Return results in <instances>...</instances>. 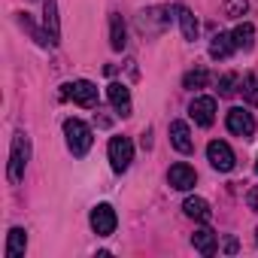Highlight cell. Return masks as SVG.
Listing matches in <instances>:
<instances>
[{
	"label": "cell",
	"mask_w": 258,
	"mask_h": 258,
	"mask_svg": "<svg viewBox=\"0 0 258 258\" xmlns=\"http://www.w3.org/2000/svg\"><path fill=\"white\" fill-rule=\"evenodd\" d=\"M64 137H67V146H70V152H73L76 158H82V155L91 149V143H94L91 127H88L82 118H67V121H64Z\"/></svg>",
	"instance_id": "cell-1"
},
{
	"label": "cell",
	"mask_w": 258,
	"mask_h": 258,
	"mask_svg": "<svg viewBox=\"0 0 258 258\" xmlns=\"http://www.w3.org/2000/svg\"><path fill=\"white\" fill-rule=\"evenodd\" d=\"M28 161H31V137L25 131H19L13 137V149H10V182H19L25 176Z\"/></svg>",
	"instance_id": "cell-2"
},
{
	"label": "cell",
	"mask_w": 258,
	"mask_h": 258,
	"mask_svg": "<svg viewBox=\"0 0 258 258\" xmlns=\"http://www.w3.org/2000/svg\"><path fill=\"white\" fill-rule=\"evenodd\" d=\"M106 152H109V164H112L115 173H124L127 167H131V161H134V143L127 137H112Z\"/></svg>",
	"instance_id": "cell-3"
},
{
	"label": "cell",
	"mask_w": 258,
	"mask_h": 258,
	"mask_svg": "<svg viewBox=\"0 0 258 258\" xmlns=\"http://www.w3.org/2000/svg\"><path fill=\"white\" fill-rule=\"evenodd\" d=\"M225 124H228V131L234 134V137H252L255 134V118H252V112H246L243 106H231L228 109V115H225Z\"/></svg>",
	"instance_id": "cell-4"
},
{
	"label": "cell",
	"mask_w": 258,
	"mask_h": 258,
	"mask_svg": "<svg viewBox=\"0 0 258 258\" xmlns=\"http://www.w3.org/2000/svg\"><path fill=\"white\" fill-rule=\"evenodd\" d=\"M207 161H210L219 173H231V170H234V164H237L234 149H231L225 140H213V143L207 146Z\"/></svg>",
	"instance_id": "cell-5"
},
{
	"label": "cell",
	"mask_w": 258,
	"mask_h": 258,
	"mask_svg": "<svg viewBox=\"0 0 258 258\" xmlns=\"http://www.w3.org/2000/svg\"><path fill=\"white\" fill-rule=\"evenodd\" d=\"M64 97L79 103V106H94L97 103V85L88 82V79H76V82H67L64 85Z\"/></svg>",
	"instance_id": "cell-6"
},
{
	"label": "cell",
	"mask_w": 258,
	"mask_h": 258,
	"mask_svg": "<svg viewBox=\"0 0 258 258\" xmlns=\"http://www.w3.org/2000/svg\"><path fill=\"white\" fill-rule=\"evenodd\" d=\"M167 13H170L167 7L146 10V13H140V16H137V28H140L146 37H152V34H161V31L167 28V22H170V16H167Z\"/></svg>",
	"instance_id": "cell-7"
},
{
	"label": "cell",
	"mask_w": 258,
	"mask_h": 258,
	"mask_svg": "<svg viewBox=\"0 0 258 258\" xmlns=\"http://www.w3.org/2000/svg\"><path fill=\"white\" fill-rule=\"evenodd\" d=\"M115 225H118V216H115V210L109 204H97L91 210V231L97 237H109L115 231Z\"/></svg>",
	"instance_id": "cell-8"
},
{
	"label": "cell",
	"mask_w": 258,
	"mask_h": 258,
	"mask_svg": "<svg viewBox=\"0 0 258 258\" xmlns=\"http://www.w3.org/2000/svg\"><path fill=\"white\" fill-rule=\"evenodd\" d=\"M188 115L195 118V124L210 127L216 121V97H195L188 103Z\"/></svg>",
	"instance_id": "cell-9"
},
{
	"label": "cell",
	"mask_w": 258,
	"mask_h": 258,
	"mask_svg": "<svg viewBox=\"0 0 258 258\" xmlns=\"http://www.w3.org/2000/svg\"><path fill=\"white\" fill-rule=\"evenodd\" d=\"M167 182H170V188H176V191H188V188H195L198 173H195L191 164L179 161V164H173V167L167 170Z\"/></svg>",
	"instance_id": "cell-10"
},
{
	"label": "cell",
	"mask_w": 258,
	"mask_h": 258,
	"mask_svg": "<svg viewBox=\"0 0 258 258\" xmlns=\"http://www.w3.org/2000/svg\"><path fill=\"white\" fill-rule=\"evenodd\" d=\"M170 143L182 155H191L195 152V140H191V131H188L185 121H170Z\"/></svg>",
	"instance_id": "cell-11"
},
{
	"label": "cell",
	"mask_w": 258,
	"mask_h": 258,
	"mask_svg": "<svg viewBox=\"0 0 258 258\" xmlns=\"http://www.w3.org/2000/svg\"><path fill=\"white\" fill-rule=\"evenodd\" d=\"M106 97H109V103L115 106L118 115H131V91H127L121 82H112L106 88Z\"/></svg>",
	"instance_id": "cell-12"
},
{
	"label": "cell",
	"mask_w": 258,
	"mask_h": 258,
	"mask_svg": "<svg viewBox=\"0 0 258 258\" xmlns=\"http://www.w3.org/2000/svg\"><path fill=\"white\" fill-rule=\"evenodd\" d=\"M28 249V231L25 228H10L7 234V258H25Z\"/></svg>",
	"instance_id": "cell-13"
},
{
	"label": "cell",
	"mask_w": 258,
	"mask_h": 258,
	"mask_svg": "<svg viewBox=\"0 0 258 258\" xmlns=\"http://www.w3.org/2000/svg\"><path fill=\"white\" fill-rule=\"evenodd\" d=\"M191 246H195L201 255H216V249H219L216 231H210V228H198V231L191 234Z\"/></svg>",
	"instance_id": "cell-14"
},
{
	"label": "cell",
	"mask_w": 258,
	"mask_h": 258,
	"mask_svg": "<svg viewBox=\"0 0 258 258\" xmlns=\"http://www.w3.org/2000/svg\"><path fill=\"white\" fill-rule=\"evenodd\" d=\"M173 13H176V22H179V28H182V37H185V40H198L201 25H198L195 13H191L188 7H173Z\"/></svg>",
	"instance_id": "cell-15"
},
{
	"label": "cell",
	"mask_w": 258,
	"mask_h": 258,
	"mask_svg": "<svg viewBox=\"0 0 258 258\" xmlns=\"http://www.w3.org/2000/svg\"><path fill=\"white\" fill-rule=\"evenodd\" d=\"M43 22H46V34L58 46V40H61V22H58V4H55V0H46V4H43Z\"/></svg>",
	"instance_id": "cell-16"
},
{
	"label": "cell",
	"mask_w": 258,
	"mask_h": 258,
	"mask_svg": "<svg viewBox=\"0 0 258 258\" xmlns=\"http://www.w3.org/2000/svg\"><path fill=\"white\" fill-rule=\"evenodd\" d=\"M182 210H185V216L195 219V222H210V216H213V210H210V204H207L204 198H185Z\"/></svg>",
	"instance_id": "cell-17"
},
{
	"label": "cell",
	"mask_w": 258,
	"mask_h": 258,
	"mask_svg": "<svg viewBox=\"0 0 258 258\" xmlns=\"http://www.w3.org/2000/svg\"><path fill=\"white\" fill-rule=\"evenodd\" d=\"M234 49H237V46H234V37H231V34H222V31H219V34L213 37V43H210V55H213L216 61H225Z\"/></svg>",
	"instance_id": "cell-18"
},
{
	"label": "cell",
	"mask_w": 258,
	"mask_h": 258,
	"mask_svg": "<svg viewBox=\"0 0 258 258\" xmlns=\"http://www.w3.org/2000/svg\"><path fill=\"white\" fill-rule=\"evenodd\" d=\"M231 37H234V46H237V49H243V52H249V49L255 46V28H252L249 22L237 25V28L231 31Z\"/></svg>",
	"instance_id": "cell-19"
},
{
	"label": "cell",
	"mask_w": 258,
	"mask_h": 258,
	"mask_svg": "<svg viewBox=\"0 0 258 258\" xmlns=\"http://www.w3.org/2000/svg\"><path fill=\"white\" fill-rule=\"evenodd\" d=\"M109 46H112L115 52H121V49L127 46V37H124V22H121V16H112V19H109Z\"/></svg>",
	"instance_id": "cell-20"
},
{
	"label": "cell",
	"mask_w": 258,
	"mask_h": 258,
	"mask_svg": "<svg viewBox=\"0 0 258 258\" xmlns=\"http://www.w3.org/2000/svg\"><path fill=\"white\" fill-rule=\"evenodd\" d=\"M19 22H22V28H25V31H31V37H34L40 46H55V40H52L49 34H43V31H40V28L28 19V13H22V16H19Z\"/></svg>",
	"instance_id": "cell-21"
},
{
	"label": "cell",
	"mask_w": 258,
	"mask_h": 258,
	"mask_svg": "<svg viewBox=\"0 0 258 258\" xmlns=\"http://www.w3.org/2000/svg\"><path fill=\"white\" fill-rule=\"evenodd\" d=\"M207 79H210V73H207L204 67H195V70H188V73L182 76V85L195 91V88H204V85H207Z\"/></svg>",
	"instance_id": "cell-22"
},
{
	"label": "cell",
	"mask_w": 258,
	"mask_h": 258,
	"mask_svg": "<svg viewBox=\"0 0 258 258\" xmlns=\"http://www.w3.org/2000/svg\"><path fill=\"white\" fill-rule=\"evenodd\" d=\"M243 100H246L249 106H258V76H255V73H249V76L243 79Z\"/></svg>",
	"instance_id": "cell-23"
},
{
	"label": "cell",
	"mask_w": 258,
	"mask_h": 258,
	"mask_svg": "<svg viewBox=\"0 0 258 258\" xmlns=\"http://www.w3.org/2000/svg\"><path fill=\"white\" fill-rule=\"evenodd\" d=\"M246 10H249L246 0H225V16H228V19H240Z\"/></svg>",
	"instance_id": "cell-24"
},
{
	"label": "cell",
	"mask_w": 258,
	"mask_h": 258,
	"mask_svg": "<svg viewBox=\"0 0 258 258\" xmlns=\"http://www.w3.org/2000/svg\"><path fill=\"white\" fill-rule=\"evenodd\" d=\"M234 85H237V76H234V73H225V76L219 79V94H222V97H231V94L237 91Z\"/></svg>",
	"instance_id": "cell-25"
},
{
	"label": "cell",
	"mask_w": 258,
	"mask_h": 258,
	"mask_svg": "<svg viewBox=\"0 0 258 258\" xmlns=\"http://www.w3.org/2000/svg\"><path fill=\"white\" fill-rule=\"evenodd\" d=\"M246 204H249V210H252V213H258V185H255V188H249Z\"/></svg>",
	"instance_id": "cell-26"
},
{
	"label": "cell",
	"mask_w": 258,
	"mask_h": 258,
	"mask_svg": "<svg viewBox=\"0 0 258 258\" xmlns=\"http://www.w3.org/2000/svg\"><path fill=\"white\" fill-rule=\"evenodd\" d=\"M225 252H237V240H228L225 243Z\"/></svg>",
	"instance_id": "cell-27"
},
{
	"label": "cell",
	"mask_w": 258,
	"mask_h": 258,
	"mask_svg": "<svg viewBox=\"0 0 258 258\" xmlns=\"http://www.w3.org/2000/svg\"><path fill=\"white\" fill-rule=\"evenodd\" d=\"M255 240H258V228H255Z\"/></svg>",
	"instance_id": "cell-28"
},
{
	"label": "cell",
	"mask_w": 258,
	"mask_h": 258,
	"mask_svg": "<svg viewBox=\"0 0 258 258\" xmlns=\"http://www.w3.org/2000/svg\"><path fill=\"white\" fill-rule=\"evenodd\" d=\"M255 173H258V161H255Z\"/></svg>",
	"instance_id": "cell-29"
}]
</instances>
